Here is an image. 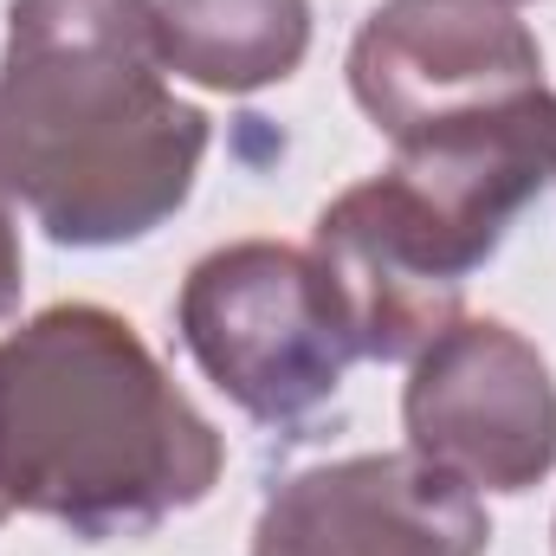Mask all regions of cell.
Segmentation results:
<instances>
[{
    "label": "cell",
    "mask_w": 556,
    "mask_h": 556,
    "mask_svg": "<svg viewBox=\"0 0 556 556\" xmlns=\"http://www.w3.org/2000/svg\"><path fill=\"white\" fill-rule=\"evenodd\" d=\"M551 538H556V531H551Z\"/></svg>",
    "instance_id": "12"
},
{
    "label": "cell",
    "mask_w": 556,
    "mask_h": 556,
    "mask_svg": "<svg viewBox=\"0 0 556 556\" xmlns=\"http://www.w3.org/2000/svg\"><path fill=\"white\" fill-rule=\"evenodd\" d=\"M175 330L201 376L266 427H298L337 402L356 337L311 247L227 240L194 260L175 298Z\"/></svg>",
    "instance_id": "3"
},
{
    "label": "cell",
    "mask_w": 556,
    "mask_h": 556,
    "mask_svg": "<svg viewBox=\"0 0 556 556\" xmlns=\"http://www.w3.org/2000/svg\"><path fill=\"white\" fill-rule=\"evenodd\" d=\"M227 446L130 317L52 304L0 337V492L85 544L149 538L220 485Z\"/></svg>",
    "instance_id": "2"
},
{
    "label": "cell",
    "mask_w": 556,
    "mask_h": 556,
    "mask_svg": "<svg viewBox=\"0 0 556 556\" xmlns=\"http://www.w3.org/2000/svg\"><path fill=\"white\" fill-rule=\"evenodd\" d=\"M408 453L472 492H531L556 472V376L498 317H453L402 389Z\"/></svg>",
    "instance_id": "4"
},
{
    "label": "cell",
    "mask_w": 556,
    "mask_h": 556,
    "mask_svg": "<svg viewBox=\"0 0 556 556\" xmlns=\"http://www.w3.org/2000/svg\"><path fill=\"white\" fill-rule=\"evenodd\" d=\"M311 260L330 278L363 363H415L485 266L395 168L343 188L317 214Z\"/></svg>",
    "instance_id": "6"
},
{
    "label": "cell",
    "mask_w": 556,
    "mask_h": 556,
    "mask_svg": "<svg viewBox=\"0 0 556 556\" xmlns=\"http://www.w3.org/2000/svg\"><path fill=\"white\" fill-rule=\"evenodd\" d=\"M492 518L472 485L420 453H350L278 479L253 556H485Z\"/></svg>",
    "instance_id": "7"
},
{
    "label": "cell",
    "mask_w": 556,
    "mask_h": 556,
    "mask_svg": "<svg viewBox=\"0 0 556 556\" xmlns=\"http://www.w3.org/2000/svg\"><path fill=\"white\" fill-rule=\"evenodd\" d=\"M20 285H26V253H20V220H13V194L0 181V324L20 311Z\"/></svg>",
    "instance_id": "9"
},
{
    "label": "cell",
    "mask_w": 556,
    "mask_h": 556,
    "mask_svg": "<svg viewBox=\"0 0 556 556\" xmlns=\"http://www.w3.org/2000/svg\"><path fill=\"white\" fill-rule=\"evenodd\" d=\"M498 7H525V0H498Z\"/></svg>",
    "instance_id": "11"
},
{
    "label": "cell",
    "mask_w": 556,
    "mask_h": 556,
    "mask_svg": "<svg viewBox=\"0 0 556 556\" xmlns=\"http://www.w3.org/2000/svg\"><path fill=\"white\" fill-rule=\"evenodd\" d=\"M7 518H13V505H7V492H0V525H7Z\"/></svg>",
    "instance_id": "10"
},
{
    "label": "cell",
    "mask_w": 556,
    "mask_h": 556,
    "mask_svg": "<svg viewBox=\"0 0 556 556\" xmlns=\"http://www.w3.org/2000/svg\"><path fill=\"white\" fill-rule=\"evenodd\" d=\"M214 124L175 98L155 0H13L0 46V181L52 247L104 253L168 227Z\"/></svg>",
    "instance_id": "1"
},
{
    "label": "cell",
    "mask_w": 556,
    "mask_h": 556,
    "mask_svg": "<svg viewBox=\"0 0 556 556\" xmlns=\"http://www.w3.org/2000/svg\"><path fill=\"white\" fill-rule=\"evenodd\" d=\"M544 91L538 33L498 0H382L350 39V98L389 142Z\"/></svg>",
    "instance_id": "5"
},
{
    "label": "cell",
    "mask_w": 556,
    "mask_h": 556,
    "mask_svg": "<svg viewBox=\"0 0 556 556\" xmlns=\"http://www.w3.org/2000/svg\"><path fill=\"white\" fill-rule=\"evenodd\" d=\"M162 59L201 91L285 85L311 52V0H155Z\"/></svg>",
    "instance_id": "8"
}]
</instances>
